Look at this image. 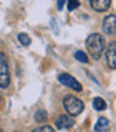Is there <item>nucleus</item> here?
Masks as SVG:
<instances>
[{
	"label": "nucleus",
	"instance_id": "obj_14",
	"mask_svg": "<svg viewBox=\"0 0 116 132\" xmlns=\"http://www.w3.org/2000/svg\"><path fill=\"white\" fill-rule=\"evenodd\" d=\"M80 6V2L79 0H67V10H75Z\"/></svg>",
	"mask_w": 116,
	"mask_h": 132
},
{
	"label": "nucleus",
	"instance_id": "obj_8",
	"mask_svg": "<svg viewBox=\"0 0 116 132\" xmlns=\"http://www.w3.org/2000/svg\"><path fill=\"white\" fill-rule=\"evenodd\" d=\"M112 0H90V6L96 12H106L110 7Z\"/></svg>",
	"mask_w": 116,
	"mask_h": 132
},
{
	"label": "nucleus",
	"instance_id": "obj_17",
	"mask_svg": "<svg viewBox=\"0 0 116 132\" xmlns=\"http://www.w3.org/2000/svg\"><path fill=\"white\" fill-rule=\"evenodd\" d=\"M0 132H2V126H0Z\"/></svg>",
	"mask_w": 116,
	"mask_h": 132
},
{
	"label": "nucleus",
	"instance_id": "obj_7",
	"mask_svg": "<svg viewBox=\"0 0 116 132\" xmlns=\"http://www.w3.org/2000/svg\"><path fill=\"white\" fill-rule=\"evenodd\" d=\"M55 125L59 129H70L75 125V119L70 115H59L55 121Z\"/></svg>",
	"mask_w": 116,
	"mask_h": 132
},
{
	"label": "nucleus",
	"instance_id": "obj_12",
	"mask_svg": "<svg viewBox=\"0 0 116 132\" xmlns=\"http://www.w3.org/2000/svg\"><path fill=\"white\" fill-rule=\"evenodd\" d=\"M75 57H76V60H79L82 63H87V55L85 52H82V50H77L75 53Z\"/></svg>",
	"mask_w": 116,
	"mask_h": 132
},
{
	"label": "nucleus",
	"instance_id": "obj_5",
	"mask_svg": "<svg viewBox=\"0 0 116 132\" xmlns=\"http://www.w3.org/2000/svg\"><path fill=\"white\" fill-rule=\"evenodd\" d=\"M103 32L110 36H116V16L115 14H109L103 19Z\"/></svg>",
	"mask_w": 116,
	"mask_h": 132
},
{
	"label": "nucleus",
	"instance_id": "obj_4",
	"mask_svg": "<svg viewBox=\"0 0 116 132\" xmlns=\"http://www.w3.org/2000/svg\"><path fill=\"white\" fill-rule=\"evenodd\" d=\"M59 82L62 83V85L70 88V89L76 90V92H80V90L83 89L82 85H80V83L77 82L72 75H69V73H60V75H59Z\"/></svg>",
	"mask_w": 116,
	"mask_h": 132
},
{
	"label": "nucleus",
	"instance_id": "obj_13",
	"mask_svg": "<svg viewBox=\"0 0 116 132\" xmlns=\"http://www.w3.org/2000/svg\"><path fill=\"white\" fill-rule=\"evenodd\" d=\"M17 39H19V42L23 45V46H27V45H30V37L27 36L26 33H20L19 36H17Z\"/></svg>",
	"mask_w": 116,
	"mask_h": 132
},
{
	"label": "nucleus",
	"instance_id": "obj_11",
	"mask_svg": "<svg viewBox=\"0 0 116 132\" xmlns=\"http://www.w3.org/2000/svg\"><path fill=\"white\" fill-rule=\"evenodd\" d=\"M34 119H36L39 123H44L47 121V112L44 109H39V111H36V113H34Z\"/></svg>",
	"mask_w": 116,
	"mask_h": 132
},
{
	"label": "nucleus",
	"instance_id": "obj_10",
	"mask_svg": "<svg viewBox=\"0 0 116 132\" xmlns=\"http://www.w3.org/2000/svg\"><path fill=\"white\" fill-rule=\"evenodd\" d=\"M93 108L96 109V111H105V109L108 108V103H106V101L105 99H102V98H95L93 99Z\"/></svg>",
	"mask_w": 116,
	"mask_h": 132
},
{
	"label": "nucleus",
	"instance_id": "obj_15",
	"mask_svg": "<svg viewBox=\"0 0 116 132\" xmlns=\"http://www.w3.org/2000/svg\"><path fill=\"white\" fill-rule=\"evenodd\" d=\"M32 132H55V129L52 128V126H49V125H43V126H37V128H34Z\"/></svg>",
	"mask_w": 116,
	"mask_h": 132
},
{
	"label": "nucleus",
	"instance_id": "obj_2",
	"mask_svg": "<svg viewBox=\"0 0 116 132\" xmlns=\"http://www.w3.org/2000/svg\"><path fill=\"white\" fill-rule=\"evenodd\" d=\"M63 106H65L66 112L69 113L70 116H77L79 113H82L83 108H85L82 101L77 99L76 96H73V95L65 96V99H63Z\"/></svg>",
	"mask_w": 116,
	"mask_h": 132
},
{
	"label": "nucleus",
	"instance_id": "obj_9",
	"mask_svg": "<svg viewBox=\"0 0 116 132\" xmlns=\"http://www.w3.org/2000/svg\"><path fill=\"white\" fill-rule=\"evenodd\" d=\"M109 128V121H108L106 118H99L97 119V122L96 125H95V131L96 132H103V131H106V129Z\"/></svg>",
	"mask_w": 116,
	"mask_h": 132
},
{
	"label": "nucleus",
	"instance_id": "obj_6",
	"mask_svg": "<svg viewBox=\"0 0 116 132\" xmlns=\"http://www.w3.org/2000/svg\"><path fill=\"white\" fill-rule=\"evenodd\" d=\"M106 63L110 69H116V42H110L106 47Z\"/></svg>",
	"mask_w": 116,
	"mask_h": 132
},
{
	"label": "nucleus",
	"instance_id": "obj_1",
	"mask_svg": "<svg viewBox=\"0 0 116 132\" xmlns=\"http://www.w3.org/2000/svg\"><path fill=\"white\" fill-rule=\"evenodd\" d=\"M86 46H87V50H89L90 56L93 59H100L102 56L103 50H105V39H103L102 35L99 33H93L90 35L89 37L86 39Z\"/></svg>",
	"mask_w": 116,
	"mask_h": 132
},
{
	"label": "nucleus",
	"instance_id": "obj_3",
	"mask_svg": "<svg viewBox=\"0 0 116 132\" xmlns=\"http://www.w3.org/2000/svg\"><path fill=\"white\" fill-rule=\"evenodd\" d=\"M10 83V72L7 57L3 52H0V88H7Z\"/></svg>",
	"mask_w": 116,
	"mask_h": 132
},
{
	"label": "nucleus",
	"instance_id": "obj_16",
	"mask_svg": "<svg viewBox=\"0 0 116 132\" xmlns=\"http://www.w3.org/2000/svg\"><path fill=\"white\" fill-rule=\"evenodd\" d=\"M65 2H66V0H57V9H59V10L63 9V6H65Z\"/></svg>",
	"mask_w": 116,
	"mask_h": 132
}]
</instances>
